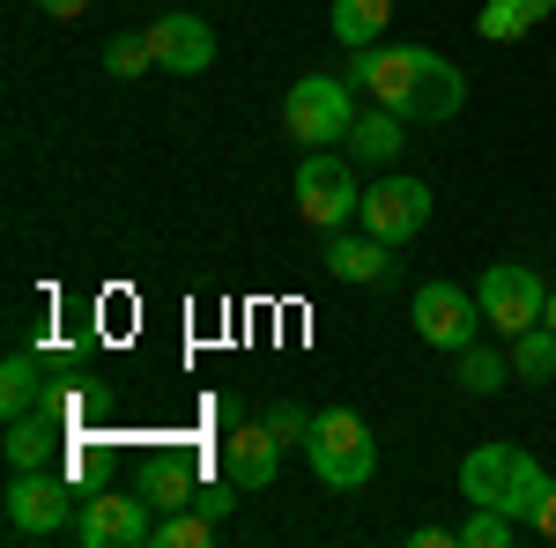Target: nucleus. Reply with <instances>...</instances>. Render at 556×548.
<instances>
[{
    "label": "nucleus",
    "mask_w": 556,
    "mask_h": 548,
    "mask_svg": "<svg viewBox=\"0 0 556 548\" xmlns=\"http://www.w3.org/2000/svg\"><path fill=\"white\" fill-rule=\"evenodd\" d=\"M556 482L542 474V460L534 453H519V445H475L468 460H460V497L468 505H490V511H513L519 526H534V511H542V497H549Z\"/></svg>",
    "instance_id": "1"
},
{
    "label": "nucleus",
    "mask_w": 556,
    "mask_h": 548,
    "mask_svg": "<svg viewBox=\"0 0 556 548\" xmlns=\"http://www.w3.org/2000/svg\"><path fill=\"white\" fill-rule=\"evenodd\" d=\"M304 460H312V474H319L327 489H364L371 467H379V445H371V430H364L356 408H327V416H312Z\"/></svg>",
    "instance_id": "2"
},
{
    "label": "nucleus",
    "mask_w": 556,
    "mask_h": 548,
    "mask_svg": "<svg viewBox=\"0 0 556 548\" xmlns=\"http://www.w3.org/2000/svg\"><path fill=\"white\" fill-rule=\"evenodd\" d=\"M0 511H8V534H15V541H52L60 526H75L83 505H75V489H67L60 467H15Z\"/></svg>",
    "instance_id": "3"
},
{
    "label": "nucleus",
    "mask_w": 556,
    "mask_h": 548,
    "mask_svg": "<svg viewBox=\"0 0 556 548\" xmlns=\"http://www.w3.org/2000/svg\"><path fill=\"white\" fill-rule=\"evenodd\" d=\"M475 304H482V327H497L505 341H519L527 327H542V311H549V282H542L527 259H497V267H482Z\"/></svg>",
    "instance_id": "4"
},
{
    "label": "nucleus",
    "mask_w": 556,
    "mask_h": 548,
    "mask_svg": "<svg viewBox=\"0 0 556 548\" xmlns=\"http://www.w3.org/2000/svg\"><path fill=\"white\" fill-rule=\"evenodd\" d=\"M282 127H290V141H304V149L349 141L356 97H349L342 75H304V82H290V97H282Z\"/></svg>",
    "instance_id": "5"
},
{
    "label": "nucleus",
    "mask_w": 556,
    "mask_h": 548,
    "mask_svg": "<svg viewBox=\"0 0 556 548\" xmlns=\"http://www.w3.org/2000/svg\"><path fill=\"white\" fill-rule=\"evenodd\" d=\"M356 208H364V186H356L349 156L312 149V156L298 164V215L312 222V230H349V222H356Z\"/></svg>",
    "instance_id": "6"
},
{
    "label": "nucleus",
    "mask_w": 556,
    "mask_h": 548,
    "mask_svg": "<svg viewBox=\"0 0 556 548\" xmlns=\"http://www.w3.org/2000/svg\"><path fill=\"white\" fill-rule=\"evenodd\" d=\"M408 319H416V334H424L430 348L460 356L475 341V327H482V304H475V290H460V282H424L416 304H408Z\"/></svg>",
    "instance_id": "7"
},
{
    "label": "nucleus",
    "mask_w": 556,
    "mask_h": 548,
    "mask_svg": "<svg viewBox=\"0 0 556 548\" xmlns=\"http://www.w3.org/2000/svg\"><path fill=\"white\" fill-rule=\"evenodd\" d=\"M424 60H430V44H364L356 67H349V82H364L371 104H386V112L408 119V97L424 82Z\"/></svg>",
    "instance_id": "8"
},
{
    "label": "nucleus",
    "mask_w": 556,
    "mask_h": 548,
    "mask_svg": "<svg viewBox=\"0 0 556 548\" xmlns=\"http://www.w3.org/2000/svg\"><path fill=\"white\" fill-rule=\"evenodd\" d=\"M75 541L83 548H149L156 541V511L141 505V497L97 489V497H83V511H75Z\"/></svg>",
    "instance_id": "9"
},
{
    "label": "nucleus",
    "mask_w": 556,
    "mask_h": 548,
    "mask_svg": "<svg viewBox=\"0 0 556 548\" xmlns=\"http://www.w3.org/2000/svg\"><path fill=\"white\" fill-rule=\"evenodd\" d=\"M356 222H364L371 238H386V245H408V238L430 222V186H424V178H386V186L364 193Z\"/></svg>",
    "instance_id": "10"
},
{
    "label": "nucleus",
    "mask_w": 556,
    "mask_h": 548,
    "mask_svg": "<svg viewBox=\"0 0 556 548\" xmlns=\"http://www.w3.org/2000/svg\"><path fill=\"white\" fill-rule=\"evenodd\" d=\"M149 52H156L164 75H208L215 67V30L201 15H164V23H149Z\"/></svg>",
    "instance_id": "11"
},
{
    "label": "nucleus",
    "mask_w": 556,
    "mask_h": 548,
    "mask_svg": "<svg viewBox=\"0 0 556 548\" xmlns=\"http://www.w3.org/2000/svg\"><path fill=\"white\" fill-rule=\"evenodd\" d=\"M223 474H230L238 489H267V482L282 474V437H275L267 422H238V430L223 437Z\"/></svg>",
    "instance_id": "12"
},
{
    "label": "nucleus",
    "mask_w": 556,
    "mask_h": 548,
    "mask_svg": "<svg viewBox=\"0 0 556 548\" xmlns=\"http://www.w3.org/2000/svg\"><path fill=\"white\" fill-rule=\"evenodd\" d=\"M327 275L334 282H386V267H393V245L371 238V230H327Z\"/></svg>",
    "instance_id": "13"
},
{
    "label": "nucleus",
    "mask_w": 556,
    "mask_h": 548,
    "mask_svg": "<svg viewBox=\"0 0 556 548\" xmlns=\"http://www.w3.org/2000/svg\"><path fill=\"white\" fill-rule=\"evenodd\" d=\"M460 104H468V75H460L453 60H438V52H430V60H424V82H416V97H408V119L438 127V119H453Z\"/></svg>",
    "instance_id": "14"
},
{
    "label": "nucleus",
    "mask_w": 556,
    "mask_h": 548,
    "mask_svg": "<svg viewBox=\"0 0 556 548\" xmlns=\"http://www.w3.org/2000/svg\"><path fill=\"white\" fill-rule=\"evenodd\" d=\"M60 408H52V400H45L38 416H15L8 422V437H0V445H8V467H52V453H60Z\"/></svg>",
    "instance_id": "15"
},
{
    "label": "nucleus",
    "mask_w": 556,
    "mask_h": 548,
    "mask_svg": "<svg viewBox=\"0 0 556 548\" xmlns=\"http://www.w3.org/2000/svg\"><path fill=\"white\" fill-rule=\"evenodd\" d=\"M134 497L149 511H186L193 497H201V482H193V467L186 460H149L141 467V482H134Z\"/></svg>",
    "instance_id": "16"
},
{
    "label": "nucleus",
    "mask_w": 556,
    "mask_h": 548,
    "mask_svg": "<svg viewBox=\"0 0 556 548\" xmlns=\"http://www.w3.org/2000/svg\"><path fill=\"white\" fill-rule=\"evenodd\" d=\"M45 408V364L30 356V348H15L8 364H0V416H38Z\"/></svg>",
    "instance_id": "17"
},
{
    "label": "nucleus",
    "mask_w": 556,
    "mask_h": 548,
    "mask_svg": "<svg viewBox=\"0 0 556 548\" xmlns=\"http://www.w3.org/2000/svg\"><path fill=\"white\" fill-rule=\"evenodd\" d=\"M549 15H556V0H482L475 30L490 44H513V38H527L534 23H549Z\"/></svg>",
    "instance_id": "18"
},
{
    "label": "nucleus",
    "mask_w": 556,
    "mask_h": 548,
    "mask_svg": "<svg viewBox=\"0 0 556 548\" xmlns=\"http://www.w3.org/2000/svg\"><path fill=\"white\" fill-rule=\"evenodd\" d=\"M349 156H356V164H393V156H401V112H386V104L356 112V127H349Z\"/></svg>",
    "instance_id": "19"
},
{
    "label": "nucleus",
    "mask_w": 556,
    "mask_h": 548,
    "mask_svg": "<svg viewBox=\"0 0 556 548\" xmlns=\"http://www.w3.org/2000/svg\"><path fill=\"white\" fill-rule=\"evenodd\" d=\"M453 379H460V393H475V400H490L497 385L513 379V356H497V348H482V341H468V348L453 356Z\"/></svg>",
    "instance_id": "20"
},
{
    "label": "nucleus",
    "mask_w": 556,
    "mask_h": 548,
    "mask_svg": "<svg viewBox=\"0 0 556 548\" xmlns=\"http://www.w3.org/2000/svg\"><path fill=\"white\" fill-rule=\"evenodd\" d=\"M505 356H513V379L519 385H549L556 379V327H527Z\"/></svg>",
    "instance_id": "21"
},
{
    "label": "nucleus",
    "mask_w": 556,
    "mask_h": 548,
    "mask_svg": "<svg viewBox=\"0 0 556 548\" xmlns=\"http://www.w3.org/2000/svg\"><path fill=\"white\" fill-rule=\"evenodd\" d=\"M386 15H393V0H334V38L364 52V44H379Z\"/></svg>",
    "instance_id": "22"
},
{
    "label": "nucleus",
    "mask_w": 556,
    "mask_h": 548,
    "mask_svg": "<svg viewBox=\"0 0 556 548\" xmlns=\"http://www.w3.org/2000/svg\"><path fill=\"white\" fill-rule=\"evenodd\" d=\"M223 526H215L201 505H186V511H156V541L149 548H208Z\"/></svg>",
    "instance_id": "23"
},
{
    "label": "nucleus",
    "mask_w": 556,
    "mask_h": 548,
    "mask_svg": "<svg viewBox=\"0 0 556 548\" xmlns=\"http://www.w3.org/2000/svg\"><path fill=\"white\" fill-rule=\"evenodd\" d=\"M527 526H519L513 511H490V505H475L468 519H460V548H513Z\"/></svg>",
    "instance_id": "24"
},
{
    "label": "nucleus",
    "mask_w": 556,
    "mask_h": 548,
    "mask_svg": "<svg viewBox=\"0 0 556 548\" xmlns=\"http://www.w3.org/2000/svg\"><path fill=\"white\" fill-rule=\"evenodd\" d=\"M104 67L134 82V75H149L156 67V52H149V30H119V38H104Z\"/></svg>",
    "instance_id": "25"
},
{
    "label": "nucleus",
    "mask_w": 556,
    "mask_h": 548,
    "mask_svg": "<svg viewBox=\"0 0 556 548\" xmlns=\"http://www.w3.org/2000/svg\"><path fill=\"white\" fill-rule=\"evenodd\" d=\"M267 430H275L282 445H304V437H312V416H304L298 400H275V408H267Z\"/></svg>",
    "instance_id": "26"
},
{
    "label": "nucleus",
    "mask_w": 556,
    "mask_h": 548,
    "mask_svg": "<svg viewBox=\"0 0 556 548\" xmlns=\"http://www.w3.org/2000/svg\"><path fill=\"white\" fill-rule=\"evenodd\" d=\"M230 489H238L230 474H223V482H201V497H193V505H201V511H208V519H215V526H223V519L238 511V497H230Z\"/></svg>",
    "instance_id": "27"
},
{
    "label": "nucleus",
    "mask_w": 556,
    "mask_h": 548,
    "mask_svg": "<svg viewBox=\"0 0 556 548\" xmlns=\"http://www.w3.org/2000/svg\"><path fill=\"white\" fill-rule=\"evenodd\" d=\"M408 541L416 548H460V526H416Z\"/></svg>",
    "instance_id": "28"
},
{
    "label": "nucleus",
    "mask_w": 556,
    "mask_h": 548,
    "mask_svg": "<svg viewBox=\"0 0 556 548\" xmlns=\"http://www.w3.org/2000/svg\"><path fill=\"white\" fill-rule=\"evenodd\" d=\"M527 534H542V541H556V489L542 497V511H534V526H527Z\"/></svg>",
    "instance_id": "29"
},
{
    "label": "nucleus",
    "mask_w": 556,
    "mask_h": 548,
    "mask_svg": "<svg viewBox=\"0 0 556 548\" xmlns=\"http://www.w3.org/2000/svg\"><path fill=\"white\" fill-rule=\"evenodd\" d=\"M38 8H45V15H52V23H75V15H83L89 0H38Z\"/></svg>",
    "instance_id": "30"
},
{
    "label": "nucleus",
    "mask_w": 556,
    "mask_h": 548,
    "mask_svg": "<svg viewBox=\"0 0 556 548\" xmlns=\"http://www.w3.org/2000/svg\"><path fill=\"white\" fill-rule=\"evenodd\" d=\"M542 327H556V290H549V311H542Z\"/></svg>",
    "instance_id": "31"
}]
</instances>
